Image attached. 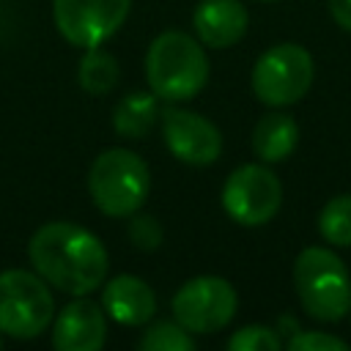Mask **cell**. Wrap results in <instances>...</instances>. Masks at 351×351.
Instances as JSON below:
<instances>
[{"instance_id": "cell-15", "label": "cell", "mask_w": 351, "mask_h": 351, "mask_svg": "<svg viewBox=\"0 0 351 351\" xmlns=\"http://www.w3.org/2000/svg\"><path fill=\"white\" fill-rule=\"evenodd\" d=\"M159 118V104L154 93L145 90H134L126 93L112 112V129L121 137H145L151 132V126Z\"/></svg>"}, {"instance_id": "cell-8", "label": "cell", "mask_w": 351, "mask_h": 351, "mask_svg": "<svg viewBox=\"0 0 351 351\" xmlns=\"http://www.w3.org/2000/svg\"><path fill=\"white\" fill-rule=\"evenodd\" d=\"M280 203L282 184L266 165H241L225 178L222 208L233 222L244 228H258L274 219Z\"/></svg>"}, {"instance_id": "cell-4", "label": "cell", "mask_w": 351, "mask_h": 351, "mask_svg": "<svg viewBox=\"0 0 351 351\" xmlns=\"http://www.w3.org/2000/svg\"><path fill=\"white\" fill-rule=\"evenodd\" d=\"M88 192L101 214L132 217L148 200L151 170L137 154L126 148H107L88 170Z\"/></svg>"}, {"instance_id": "cell-12", "label": "cell", "mask_w": 351, "mask_h": 351, "mask_svg": "<svg viewBox=\"0 0 351 351\" xmlns=\"http://www.w3.org/2000/svg\"><path fill=\"white\" fill-rule=\"evenodd\" d=\"M101 307L112 321L123 326H143L156 313V293L145 280L134 274H118L104 282Z\"/></svg>"}, {"instance_id": "cell-2", "label": "cell", "mask_w": 351, "mask_h": 351, "mask_svg": "<svg viewBox=\"0 0 351 351\" xmlns=\"http://www.w3.org/2000/svg\"><path fill=\"white\" fill-rule=\"evenodd\" d=\"M145 80L154 96L165 101H186L208 82V58L192 36L165 30L145 52Z\"/></svg>"}, {"instance_id": "cell-1", "label": "cell", "mask_w": 351, "mask_h": 351, "mask_svg": "<svg viewBox=\"0 0 351 351\" xmlns=\"http://www.w3.org/2000/svg\"><path fill=\"white\" fill-rule=\"evenodd\" d=\"M27 255L47 285L71 296H88L104 285L110 269V258L99 236L63 219L41 225L27 241Z\"/></svg>"}, {"instance_id": "cell-18", "label": "cell", "mask_w": 351, "mask_h": 351, "mask_svg": "<svg viewBox=\"0 0 351 351\" xmlns=\"http://www.w3.org/2000/svg\"><path fill=\"white\" fill-rule=\"evenodd\" d=\"M143 351H192L195 340L178 321H156L140 337Z\"/></svg>"}, {"instance_id": "cell-3", "label": "cell", "mask_w": 351, "mask_h": 351, "mask_svg": "<svg viewBox=\"0 0 351 351\" xmlns=\"http://www.w3.org/2000/svg\"><path fill=\"white\" fill-rule=\"evenodd\" d=\"M293 288L315 321H340L351 313V274L326 247H304L293 261Z\"/></svg>"}, {"instance_id": "cell-6", "label": "cell", "mask_w": 351, "mask_h": 351, "mask_svg": "<svg viewBox=\"0 0 351 351\" xmlns=\"http://www.w3.org/2000/svg\"><path fill=\"white\" fill-rule=\"evenodd\" d=\"M313 55L291 41L269 47L252 69V93L266 107H288L313 85Z\"/></svg>"}, {"instance_id": "cell-22", "label": "cell", "mask_w": 351, "mask_h": 351, "mask_svg": "<svg viewBox=\"0 0 351 351\" xmlns=\"http://www.w3.org/2000/svg\"><path fill=\"white\" fill-rule=\"evenodd\" d=\"M329 14L343 30L351 33V0H329Z\"/></svg>"}, {"instance_id": "cell-16", "label": "cell", "mask_w": 351, "mask_h": 351, "mask_svg": "<svg viewBox=\"0 0 351 351\" xmlns=\"http://www.w3.org/2000/svg\"><path fill=\"white\" fill-rule=\"evenodd\" d=\"M77 77H80L82 90H88L93 96H104L118 85L121 69H118V60L110 52H104L99 47H90L80 60V74Z\"/></svg>"}, {"instance_id": "cell-11", "label": "cell", "mask_w": 351, "mask_h": 351, "mask_svg": "<svg viewBox=\"0 0 351 351\" xmlns=\"http://www.w3.org/2000/svg\"><path fill=\"white\" fill-rule=\"evenodd\" d=\"M107 340V313L101 304L77 296L66 304L52 326V346L58 351H99Z\"/></svg>"}, {"instance_id": "cell-17", "label": "cell", "mask_w": 351, "mask_h": 351, "mask_svg": "<svg viewBox=\"0 0 351 351\" xmlns=\"http://www.w3.org/2000/svg\"><path fill=\"white\" fill-rule=\"evenodd\" d=\"M318 230L324 241L335 247H351V192L326 200L318 214Z\"/></svg>"}, {"instance_id": "cell-23", "label": "cell", "mask_w": 351, "mask_h": 351, "mask_svg": "<svg viewBox=\"0 0 351 351\" xmlns=\"http://www.w3.org/2000/svg\"><path fill=\"white\" fill-rule=\"evenodd\" d=\"M258 3H277V0H258Z\"/></svg>"}, {"instance_id": "cell-24", "label": "cell", "mask_w": 351, "mask_h": 351, "mask_svg": "<svg viewBox=\"0 0 351 351\" xmlns=\"http://www.w3.org/2000/svg\"><path fill=\"white\" fill-rule=\"evenodd\" d=\"M0 348H3V332H0Z\"/></svg>"}, {"instance_id": "cell-13", "label": "cell", "mask_w": 351, "mask_h": 351, "mask_svg": "<svg viewBox=\"0 0 351 351\" xmlns=\"http://www.w3.org/2000/svg\"><path fill=\"white\" fill-rule=\"evenodd\" d=\"M247 22L250 16L241 0H203L192 14L197 38L214 49L233 47L247 33Z\"/></svg>"}, {"instance_id": "cell-21", "label": "cell", "mask_w": 351, "mask_h": 351, "mask_svg": "<svg viewBox=\"0 0 351 351\" xmlns=\"http://www.w3.org/2000/svg\"><path fill=\"white\" fill-rule=\"evenodd\" d=\"M291 351H346L348 343L326 332H296L288 340Z\"/></svg>"}, {"instance_id": "cell-10", "label": "cell", "mask_w": 351, "mask_h": 351, "mask_svg": "<svg viewBox=\"0 0 351 351\" xmlns=\"http://www.w3.org/2000/svg\"><path fill=\"white\" fill-rule=\"evenodd\" d=\"M162 134L170 154L186 165H211L219 159L222 134L208 118L197 112L178 107L162 110Z\"/></svg>"}, {"instance_id": "cell-9", "label": "cell", "mask_w": 351, "mask_h": 351, "mask_svg": "<svg viewBox=\"0 0 351 351\" xmlns=\"http://www.w3.org/2000/svg\"><path fill=\"white\" fill-rule=\"evenodd\" d=\"M132 0H52L58 33L82 49L107 41L129 16Z\"/></svg>"}, {"instance_id": "cell-5", "label": "cell", "mask_w": 351, "mask_h": 351, "mask_svg": "<svg viewBox=\"0 0 351 351\" xmlns=\"http://www.w3.org/2000/svg\"><path fill=\"white\" fill-rule=\"evenodd\" d=\"M55 313L47 280L36 271L5 269L0 271V332L14 340L38 337Z\"/></svg>"}, {"instance_id": "cell-14", "label": "cell", "mask_w": 351, "mask_h": 351, "mask_svg": "<svg viewBox=\"0 0 351 351\" xmlns=\"http://www.w3.org/2000/svg\"><path fill=\"white\" fill-rule=\"evenodd\" d=\"M299 143V126L288 112H266L252 132V151L261 162H282L293 154Z\"/></svg>"}, {"instance_id": "cell-7", "label": "cell", "mask_w": 351, "mask_h": 351, "mask_svg": "<svg viewBox=\"0 0 351 351\" xmlns=\"http://www.w3.org/2000/svg\"><path fill=\"white\" fill-rule=\"evenodd\" d=\"M236 288L214 274L186 280L173 296L176 321L192 335H211L230 324L236 315Z\"/></svg>"}, {"instance_id": "cell-19", "label": "cell", "mask_w": 351, "mask_h": 351, "mask_svg": "<svg viewBox=\"0 0 351 351\" xmlns=\"http://www.w3.org/2000/svg\"><path fill=\"white\" fill-rule=\"evenodd\" d=\"M228 348L230 351H277L280 337L274 329H269L263 324H250V326H241L230 335Z\"/></svg>"}, {"instance_id": "cell-20", "label": "cell", "mask_w": 351, "mask_h": 351, "mask_svg": "<svg viewBox=\"0 0 351 351\" xmlns=\"http://www.w3.org/2000/svg\"><path fill=\"white\" fill-rule=\"evenodd\" d=\"M126 233H129V241H132L137 250H145V252L156 250V247L162 244V239H165V230H162L159 219L151 217V214H137V211L132 214Z\"/></svg>"}]
</instances>
